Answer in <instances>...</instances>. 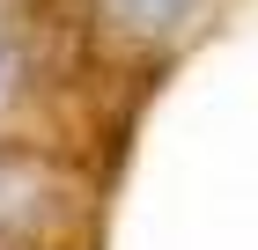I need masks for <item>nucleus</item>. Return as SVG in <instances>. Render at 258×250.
Here are the masks:
<instances>
[{
    "label": "nucleus",
    "mask_w": 258,
    "mask_h": 250,
    "mask_svg": "<svg viewBox=\"0 0 258 250\" xmlns=\"http://www.w3.org/2000/svg\"><path fill=\"white\" fill-rule=\"evenodd\" d=\"M103 15L133 37H184L207 15V0H103Z\"/></svg>",
    "instance_id": "f257e3e1"
}]
</instances>
